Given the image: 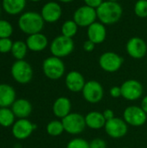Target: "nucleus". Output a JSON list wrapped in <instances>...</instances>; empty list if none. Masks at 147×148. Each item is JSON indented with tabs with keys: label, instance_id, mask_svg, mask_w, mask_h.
Listing matches in <instances>:
<instances>
[{
	"label": "nucleus",
	"instance_id": "f257e3e1",
	"mask_svg": "<svg viewBox=\"0 0 147 148\" xmlns=\"http://www.w3.org/2000/svg\"><path fill=\"white\" fill-rule=\"evenodd\" d=\"M97 19L104 25H112L118 23L122 15L123 8L118 2L105 0L97 9Z\"/></svg>",
	"mask_w": 147,
	"mask_h": 148
},
{
	"label": "nucleus",
	"instance_id": "f03ea898",
	"mask_svg": "<svg viewBox=\"0 0 147 148\" xmlns=\"http://www.w3.org/2000/svg\"><path fill=\"white\" fill-rule=\"evenodd\" d=\"M44 23L41 13L36 11H26L21 14L17 24L22 32L29 36L40 33L44 27Z\"/></svg>",
	"mask_w": 147,
	"mask_h": 148
},
{
	"label": "nucleus",
	"instance_id": "7ed1b4c3",
	"mask_svg": "<svg viewBox=\"0 0 147 148\" xmlns=\"http://www.w3.org/2000/svg\"><path fill=\"white\" fill-rule=\"evenodd\" d=\"M49 49L52 56L63 58L72 54L75 49V42L73 38L60 35L52 40Z\"/></svg>",
	"mask_w": 147,
	"mask_h": 148
},
{
	"label": "nucleus",
	"instance_id": "20e7f679",
	"mask_svg": "<svg viewBox=\"0 0 147 148\" xmlns=\"http://www.w3.org/2000/svg\"><path fill=\"white\" fill-rule=\"evenodd\" d=\"M42 71L46 77L50 80H59L65 73V64L62 58L49 56L42 62Z\"/></svg>",
	"mask_w": 147,
	"mask_h": 148
},
{
	"label": "nucleus",
	"instance_id": "39448f33",
	"mask_svg": "<svg viewBox=\"0 0 147 148\" xmlns=\"http://www.w3.org/2000/svg\"><path fill=\"white\" fill-rule=\"evenodd\" d=\"M10 73L13 79L21 84L29 83L33 77V69L24 60H16L11 66Z\"/></svg>",
	"mask_w": 147,
	"mask_h": 148
},
{
	"label": "nucleus",
	"instance_id": "423d86ee",
	"mask_svg": "<svg viewBox=\"0 0 147 148\" xmlns=\"http://www.w3.org/2000/svg\"><path fill=\"white\" fill-rule=\"evenodd\" d=\"M62 122L63 124L64 131L73 135L81 134L87 127L85 117L79 113H70L62 119Z\"/></svg>",
	"mask_w": 147,
	"mask_h": 148
},
{
	"label": "nucleus",
	"instance_id": "0eeeda50",
	"mask_svg": "<svg viewBox=\"0 0 147 148\" xmlns=\"http://www.w3.org/2000/svg\"><path fill=\"white\" fill-rule=\"evenodd\" d=\"M73 20L79 27L88 28L98 20L96 10L87 5L80 6L75 10L73 14Z\"/></svg>",
	"mask_w": 147,
	"mask_h": 148
},
{
	"label": "nucleus",
	"instance_id": "6e6552de",
	"mask_svg": "<svg viewBox=\"0 0 147 148\" xmlns=\"http://www.w3.org/2000/svg\"><path fill=\"white\" fill-rule=\"evenodd\" d=\"M123 57L113 51L104 52L99 58L100 67L108 73H114L118 71L123 65Z\"/></svg>",
	"mask_w": 147,
	"mask_h": 148
},
{
	"label": "nucleus",
	"instance_id": "1a4fd4ad",
	"mask_svg": "<svg viewBox=\"0 0 147 148\" xmlns=\"http://www.w3.org/2000/svg\"><path fill=\"white\" fill-rule=\"evenodd\" d=\"M81 92L84 99L88 102L93 104L100 102L104 96L103 87L97 81L87 82Z\"/></svg>",
	"mask_w": 147,
	"mask_h": 148
},
{
	"label": "nucleus",
	"instance_id": "9d476101",
	"mask_svg": "<svg viewBox=\"0 0 147 148\" xmlns=\"http://www.w3.org/2000/svg\"><path fill=\"white\" fill-rule=\"evenodd\" d=\"M121 96L127 101L139 100L144 92L143 85L137 80L130 79L122 83L120 86Z\"/></svg>",
	"mask_w": 147,
	"mask_h": 148
},
{
	"label": "nucleus",
	"instance_id": "9b49d317",
	"mask_svg": "<svg viewBox=\"0 0 147 148\" xmlns=\"http://www.w3.org/2000/svg\"><path fill=\"white\" fill-rule=\"evenodd\" d=\"M124 121L133 127L143 126L147 120V114L146 112L138 106H130L124 110L123 113Z\"/></svg>",
	"mask_w": 147,
	"mask_h": 148
},
{
	"label": "nucleus",
	"instance_id": "f8f14e48",
	"mask_svg": "<svg viewBox=\"0 0 147 148\" xmlns=\"http://www.w3.org/2000/svg\"><path fill=\"white\" fill-rule=\"evenodd\" d=\"M126 50L130 57L137 60L142 59L147 54V43L144 39L139 36H133L127 41Z\"/></svg>",
	"mask_w": 147,
	"mask_h": 148
},
{
	"label": "nucleus",
	"instance_id": "ddd939ff",
	"mask_svg": "<svg viewBox=\"0 0 147 148\" xmlns=\"http://www.w3.org/2000/svg\"><path fill=\"white\" fill-rule=\"evenodd\" d=\"M104 127L108 136L113 139H120L124 137L128 131L127 123L124 121V119L116 117L112 120L107 121Z\"/></svg>",
	"mask_w": 147,
	"mask_h": 148
},
{
	"label": "nucleus",
	"instance_id": "4468645a",
	"mask_svg": "<svg viewBox=\"0 0 147 148\" xmlns=\"http://www.w3.org/2000/svg\"><path fill=\"white\" fill-rule=\"evenodd\" d=\"M62 15V6L54 1H50L46 3L42 10H41V16H42L45 23H54L60 20Z\"/></svg>",
	"mask_w": 147,
	"mask_h": 148
},
{
	"label": "nucleus",
	"instance_id": "2eb2a0df",
	"mask_svg": "<svg viewBox=\"0 0 147 148\" xmlns=\"http://www.w3.org/2000/svg\"><path fill=\"white\" fill-rule=\"evenodd\" d=\"M36 126L27 119H19L12 126V134L17 140H25L29 137Z\"/></svg>",
	"mask_w": 147,
	"mask_h": 148
},
{
	"label": "nucleus",
	"instance_id": "dca6fc26",
	"mask_svg": "<svg viewBox=\"0 0 147 148\" xmlns=\"http://www.w3.org/2000/svg\"><path fill=\"white\" fill-rule=\"evenodd\" d=\"M88 39L95 44H101L105 42L107 38V28L100 21H96L88 27L87 29Z\"/></svg>",
	"mask_w": 147,
	"mask_h": 148
},
{
	"label": "nucleus",
	"instance_id": "f3484780",
	"mask_svg": "<svg viewBox=\"0 0 147 148\" xmlns=\"http://www.w3.org/2000/svg\"><path fill=\"white\" fill-rule=\"evenodd\" d=\"M65 84L69 91L77 93L82 91L86 84V81L81 73L76 70H72L67 74L65 78Z\"/></svg>",
	"mask_w": 147,
	"mask_h": 148
},
{
	"label": "nucleus",
	"instance_id": "a211bd4d",
	"mask_svg": "<svg viewBox=\"0 0 147 148\" xmlns=\"http://www.w3.org/2000/svg\"><path fill=\"white\" fill-rule=\"evenodd\" d=\"M25 42L29 50L33 52H41L47 48L49 40L44 34L40 32L28 36Z\"/></svg>",
	"mask_w": 147,
	"mask_h": 148
},
{
	"label": "nucleus",
	"instance_id": "6ab92c4d",
	"mask_svg": "<svg viewBox=\"0 0 147 148\" xmlns=\"http://www.w3.org/2000/svg\"><path fill=\"white\" fill-rule=\"evenodd\" d=\"M11 110L16 117L19 119H26L32 112V105L26 99H18L12 104Z\"/></svg>",
	"mask_w": 147,
	"mask_h": 148
},
{
	"label": "nucleus",
	"instance_id": "aec40b11",
	"mask_svg": "<svg viewBox=\"0 0 147 148\" xmlns=\"http://www.w3.org/2000/svg\"><path fill=\"white\" fill-rule=\"evenodd\" d=\"M53 113L60 119H63L70 114L71 111V101L68 97H59L53 104Z\"/></svg>",
	"mask_w": 147,
	"mask_h": 148
},
{
	"label": "nucleus",
	"instance_id": "412c9836",
	"mask_svg": "<svg viewBox=\"0 0 147 148\" xmlns=\"http://www.w3.org/2000/svg\"><path fill=\"white\" fill-rule=\"evenodd\" d=\"M16 101V91L9 84H0V108L12 106Z\"/></svg>",
	"mask_w": 147,
	"mask_h": 148
},
{
	"label": "nucleus",
	"instance_id": "4be33fe9",
	"mask_svg": "<svg viewBox=\"0 0 147 148\" xmlns=\"http://www.w3.org/2000/svg\"><path fill=\"white\" fill-rule=\"evenodd\" d=\"M27 0H2L3 10L11 16L21 14L25 9Z\"/></svg>",
	"mask_w": 147,
	"mask_h": 148
},
{
	"label": "nucleus",
	"instance_id": "5701e85b",
	"mask_svg": "<svg viewBox=\"0 0 147 148\" xmlns=\"http://www.w3.org/2000/svg\"><path fill=\"white\" fill-rule=\"evenodd\" d=\"M86 125L91 129H101L106 125V119L102 113L98 111H92L89 112L85 116Z\"/></svg>",
	"mask_w": 147,
	"mask_h": 148
},
{
	"label": "nucleus",
	"instance_id": "b1692460",
	"mask_svg": "<svg viewBox=\"0 0 147 148\" xmlns=\"http://www.w3.org/2000/svg\"><path fill=\"white\" fill-rule=\"evenodd\" d=\"M28 47L25 42L22 40H18L16 42H13V45L11 48V54L16 60H23V58L26 56Z\"/></svg>",
	"mask_w": 147,
	"mask_h": 148
},
{
	"label": "nucleus",
	"instance_id": "393cba45",
	"mask_svg": "<svg viewBox=\"0 0 147 148\" xmlns=\"http://www.w3.org/2000/svg\"><path fill=\"white\" fill-rule=\"evenodd\" d=\"M15 114L8 108H0V125L3 127H9L15 123Z\"/></svg>",
	"mask_w": 147,
	"mask_h": 148
},
{
	"label": "nucleus",
	"instance_id": "a878e982",
	"mask_svg": "<svg viewBox=\"0 0 147 148\" xmlns=\"http://www.w3.org/2000/svg\"><path fill=\"white\" fill-rule=\"evenodd\" d=\"M78 29H79V26L77 25V23L73 19L72 20H66L62 25L61 33L64 36L73 38L77 34Z\"/></svg>",
	"mask_w": 147,
	"mask_h": 148
},
{
	"label": "nucleus",
	"instance_id": "bb28decb",
	"mask_svg": "<svg viewBox=\"0 0 147 148\" xmlns=\"http://www.w3.org/2000/svg\"><path fill=\"white\" fill-rule=\"evenodd\" d=\"M46 130L48 134L53 137H56L62 134L64 132V127L62 121H52L47 125Z\"/></svg>",
	"mask_w": 147,
	"mask_h": 148
},
{
	"label": "nucleus",
	"instance_id": "cd10ccee",
	"mask_svg": "<svg viewBox=\"0 0 147 148\" xmlns=\"http://www.w3.org/2000/svg\"><path fill=\"white\" fill-rule=\"evenodd\" d=\"M133 11L139 18L147 17V0H138L134 4Z\"/></svg>",
	"mask_w": 147,
	"mask_h": 148
},
{
	"label": "nucleus",
	"instance_id": "c85d7f7f",
	"mask_svg": "<svg viewBox=\"0 0 147 148\" xmlns=\"http://www.w3.org/2000/svg\"><path fill=\"white\" fill-rule=\"evenodd\" d=\"M13 33L11 23L3 19H0V38H10Z\"/></svg>",
	"mask_w": 147,
	"mask_h": 148
},
{
	"label": "nucleus",
	"instance_id": "c756f323",
	"mask_svg": "<svg viewBox=\"0 0 147 148\" xmlns=\"http://www.w3.org/2000/svg\"><path fill=\"white\" fill-rule=\"evenodd\" d=\"M67 148H90L89 142L81 138H75L71 140L68 145Z\"/></svg>",
	"mask_w": 147,
	"mask_h": 148
},
{
	"label": "nucleus",
	"instance_id": "7c9ffc66",
	"mask_svg": "<svg viewBox=\"0 0 147 148\" xmlns=\"http://www.w3.org/2000/svg\"><path fill=\"white\" fill-rule=\"evenodd\" d=\"M13 42L10 38H0V53H8L11 51Z\"/></svg>",
	"mask_w": 147,
	"mask_h": 148
},
{
	"label": "nucleus",
	"instance_id": "2f4dec72",
	"mask_svg": "<svg viewBox=\"0 0 147 148\" xmlns=\"http://www.w3.org/2000/svg\"><path fill=\"white\" fill-rule=\"evenodd\" d=\"M90 148H107V143L101 138H95L89 142Z\"/></svg>",
	"mask_w": 147,
	"mask_h": 148
},
{
	"label": "nucleus",
	"instance_id": "473e14b6",
	"mask_svg": "<svg viewBox=\"0 0 147 148\" xmlns=\"http://www.w3.org/2000/svg\"><path fill=\"white\" fill-rule=\"evenodd\" d=\"M104 2V0H84V3L87 6H89L93 9H97L102 3Z\"/></svg>",
	"mask_w": 147,
	"mask_h": 148
},
{
	"label": "nucleus",
	"instance_id": "72a5a7b5",
	"mask_svg": "<svg viewBox=\"0 0 147 148\" xmlns=\"http://www.w3.org/2000/svg\"><path fill=\"white\" fill-rule=\"evenodd\" d=\"M95 45H96L95 43H94L92 41H90V40L88 39L83 43V49L86 52H92V51H94V49L95 48Z\"/></svg>",
	"mask_w": 147,
	"mask_h": 148
},
{
	"label": "nucleus",
	"instance_id": "f704fd0d",
	"mask_svg": "<svg viewBox=\"0 0 147 148\" xmlns=\"http://www.w3.org/2000/svg\"><path fill=\"white\" fill-rule=\"evenodd\" d=\"M110 95L113 98H118L120 96H121V89H120V87H118V86H114L113 88H110Z\"/></svg>",
	"mask_w": 147,
	"mask_h": 148
},
{
	"label": "nucleus",
	"instance_id": "c9c22d12",
	"mask_svg": "<svg viewBox=\"0 0 147 148\" xmlns=\"http://www.w3.org/2000/svg\"><path fill=\"white\" fill-rule=\"evenodd\" d=\"M102 114H103L106 121H109V120H112L114 118V113L112 109H106Z\"/></svg>",
	"mask_w": 147,
	"mask_h": 148
},
{
	"label": "nucleus",
	"instance_id": "e433bc0d",
	"mask_svg": "<svg viewBox=\"0 0 147 148\" xmlns=\"http://www.w3.org/2000/svg\"><path fill=\"white\" fill-rule=\"evenodd\" d=\"M141 108L146 112V114H147V95L145 96L141 101Z\"/></svg>",
	"mask_w": 147,
	"mask_h": 148
},
{
	"label": "nucleus",
	"instance_id": "4c0bfd02",
	"mask_svg": "<svg viewBox=\"0 0 147 148\" xmlns=\"http://www.w3.org/2000/svg\"><path fill=\"white\" fill-rule=\"evenodd\" d=\"M58 1L61 2V3H68L73 2L74 0H58Z\"/></svg>",
	"mask_w": 147,
	"mask_h": 148
},
{
	"label": "nucleus",
	"instance_id": "58836bf2",
	"mask_svg": "<svg viewBox=\"0 0 147 148\" xmlns=\"http://www.w3.org/2000/svg\"><path fill=\"white\" fill-rule=\"evenodd\" d=\"M29 1H31V2H39L41 0H29Z\"/></svg>",
	"mask_w": 147,
	"mask_h": 148
},
{
	"label": "nucleus",
	"instance_id": "ea45409f",
	"mask_svg": "<svg viewBox=\"0 0 147 148\" xmlns=\"http://www.w3.org/2000/svg\"><path fill=\"white\" fill-rule=\"evenodd\" d=\"M107 1H112V2H118L119 0H107Z\"/></svg>",
	"mask_w": 147,
	"mask_h": 148
},
{
	"label": "nucleus",
	"instance_id": "a19ab883",
	"mask_svg": "<svg viewBox=\"0 0 147 148\" xmlns=\"http://www.w3.org/2000/svg\"><path fill=\"white\" fill-rule=\"evenodd\" d=\"M0 13H1V7H0Z\"/></svg>",
	"mask_w": 147,
	"mask_h": 148
}]
</instances>
